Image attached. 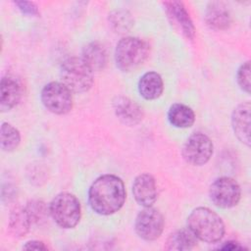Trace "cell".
<instances>
[{
  "label": "cell",
  "instance_id": "8fae6325",
  "mask_svg": "<svg viewBox=\"0 0 251 251\" xmlns=\"http://www.w3.org/2000/svg\"><path fill=\"white\" fill-rule=\"evenodd\" d=\"M132 194L135 201L143 207H151L157 200V185L150 174L137 176L132 183Z\"/></svg>",
  "mask_w": 251,
  "mask_h": 251
},
{
  "label": "cell",
  "instance_id": "e0dca14e",
  "mask_svg": "<svg viewBox=\"0 0 251 251\" xmlns=\"http://www.w3.org/2000/svg\"><path fill=\"white\" fill-rule=\"evenodd\" d=\"M81 58L92 70V72L103 70L107 64L106 49L100 42L97 41L90 42L84 46Z\"/></svg>",
  "mask_w": 251,
  "mask_h": 251
},
{
  "label": "cell",
  "instance_id": "30bf717a",
  "mask_svg": "<svg viewBox=\"0 0 251 251\" xmlns=\"http://www.w3.org/2000/svg\"><path fill=\"white\" fill-rule=\"evenodd\" d=\"M163 5L172 25L185 38L192 40L195 36V26L183 3L180 1H166L163 2Z\"/></svg>",
  "mask_w": 251,
  "mask_h": 251
},
{
  "label": "cell",
  "instance_id": "5bb4252c",
  "mask_svg": "<svg viewBox=\"0 0 251 251\" xmlns=\"http://www.w3.org/2000/svg\"><path fill=\"white\" fill-rule=\"evenodd\" d=\"M1 111H9L18 105L22 98V85L20 81L12 75L3 76L1 79Z\"/></svg>",
  "mask_w": 251,
  "mask_h": 251
},
{
  "label": "cell",
  "instance_id": "d6986e66",
  "mask_svg": "<svg viewBox=\"0 0 251 251\" xmlns=\"http://www.w3.org/2000/svg\"><path fill=\"white\" fill-rule=\"evenodd\" d=\"M197 244V238L189 228H181L171 233L166 240V250L185 251L192 249Z\"/></svg>",
  "mask_w": 251,
  "mask_h": 251
},
{
  "label": "cell",
  "instance_id": "2e32d148",
  "mask_svg": "<svg viewBox=\"0 0 251 251\" xmlns=\"http://www.w3.org/2000/svg\"><path fill=\"white\" fill-rule=\"evenodd\" d=\"M164 90L162 76L156 72L145 73L138 81V91L146 100L159 98Z\"/></svg>",
  "mask_w": 251,
  "mask_h": 251
},
{
  "label": "cell",
  "instance_id": "3957f363",
  "mask_svg": "<svg viewBox=\"0 0 251 251\" xmlns=\"http://www.w3.org/2000/svg\"><path fill=\"white\" fill-rule=\"evenodd\" d=\"M148 54L147 42L137 37H124L116 46V65L122 72H131L144 63Z\"/></svg>",
  "mask_w": 251,
  "mask_h": 251
},
{
  "label": "cell",
  "instance_id": "277c9868",
  "mask_svg": "<svg viewBox=\"0 0 251 251\" xmlns=\"http://www.w3.org/2000/svg\"><path fill=\"white\" fill-rule=\"evenodd\" d=\"M61 78L72 92L83 93L93 85V72L78 57H70L61 65Z\"/></svg>",
  "mask_w": 251,
  "mask_h": 251
},
{
  "label": "cell",
  "instance_id": "ba28073f",
  "mask_svg": "<svg viewBox=\"0 0 251 251\" xmlns=\"http://www.w3.org/2000/svg\"><path fill=\"white\" fill-rule=\"evenodd\" d=\"M213 142L204 133L191 134L183 144L181 155L192 166L205 165L213 155Z\"/></svg>",
  "mask_w": 251,
  "mask_h": 251
},
{
  "label": "cell",
  "instance_id": "484cf974",
  "mask_svg": "<svg viewBox=\"0 0 251 251\" xmlns=\"http://www.w3.org/2000/svg\"><path fill=\"white\" fill-rule=\"evenodd\" d=\"M23 248L25 250H47L48 249L47 246L42 241H38V240L27 241Z\"/></svg>",
  "mask_w": 251,
  "mask_h": 251
},
{
  "label": "cell",
  "instance_id": "ffe728a7",
  "mask_svg": "<svg viewBox=\"0 0 251 251\" xmlns=\"http://www.w3.org/2000/svg\"><path fill=\"white\" fill-rule=\"evenodd\" d=\"M32 225L25 207H16L9 217V229L15 237L25 236Z\"/></svg>",
  "mask_w": 251,
  "mask_h": 251
},
{
  "label": "cell",
  "instance_id": "5b68a950",
  "mask_svg": "<svg viewBox=\"0 0 251 251\" xmlns=\"http://www.w3.org/2000/svg\"><path fill=\"white\" fill-rule=\"evenodd\" d=\"M49 214L60 227L73 228L80 220V203L74 194L61 192L52 199Z\"/></svg>",
  "mask_w": 251,
  "mask_h": 251
},
{
  "label": "cell",
  "instance_id": "9a60e30c",
  "mask_svg": "<svg viewBox=\"0 0 251 251\" xmlns=\"http://www.w3.org/2000/svg\"><path fill=\"white\" fill-rule=\"evenodd\" d=\"M205 21L210 28L215 30H225L231 25V15L223 2L214 1L207 6Z\"/></svg>",
  "mask_w": 251,
  "mask_h": 251
},
{
  "label": "cell",
  "instance_id": "7c38bea8",
  "mask_svg": "<svg viewBox=\"0 0 251 251\" xmlns=\"http://www.w3.org/2000/svg\"><path fill=\"white\" fill-rule=\"evenodd\" d=\"M114 111L118 119L126 126H135L143 119L142 108L131 99L119 96L114 100Z\"/></svg>",
  "mask_w": 251,
  "mask_h": 251
},
{
  "label": "cell",
  "instance_id": "7402d4cb",
  "mask_svg": "<svg viewBox=\"0 0 251 251\" xmlns=\"http://www.w3.org/2000/svg\"><path fill=\"white\" fill-rule=\"evenodd\" d=\"M109 16L110 25L117 32H126L133 24L132 18L127 11H114Z\"/></svg>",
  "mask_w": 251,
  "mask_h": 251
},
{
  "label": "cell",
  "instance_id": "4fadbf2b",
  "mask_svg": "<svg viewBox=\"0 0 251 251\" xmlns=\"http://www.w3.org/2000/svg\"><path fill=\"white\" fill-rule=\"evenodd\" d=\"M231 126L235 136L245 145H250V103L239 104L232 112Z\"/></svg>",
  "mask_w": 251,
  "mask_h": 251
},
{
  "label": "cell",
  "instance_id": "ac0fdd59",
  "mask_svg": "<svg viewBox=\"0 0 251 251\" xmlns=\"http://www.w3.org/2000/svg\"><path fill=\"white\" fill-rule=\"evenodd\" d=\"M168 120L176 127L186 128L194 124L195 114L190 107L181 103H175L168 111Z\"/></svg>",
  "mask_w": 251,
  "mask_h": 251
},
{
  "label": "cell",
  "instance_id": "8992f818",
  "mask_svg": "<svg viewBox=\"0 0 251 251\" xmlns=\"http://www.w3.org/2000/svg\"><path fill=\"white\" fill-rule=\"evenodd\" d=\"M40 97L43 106L53 114L65 115L73 108L72 91L62 82L47 83L42 88Z\"/></svg>",
  "mask_w": 251,
  "mask_h": 251
},
{
  "label": "cell",
  "instance_id": "4316f807",
  "mask_svg": "<svg viewBox=\"0 0 251 251\" xmlns=\"http://www.w3.org/2000/svg\"><path fill=\"white\" fill-rule=\"evenodd\" d=\"M221 250H241V249H244L243 246L239 245V243L237 242H234V241H226L225 242L221 247H220Z\"/></svg>",
  "mask_w": 251,
  "mask_h": 251
},
{
  "label": "cell",
  "instance_id": "44dd1931",
  "mask_svg": "<svg viewBox=\"0 0 251 251\" xmlns=\"http://www.w3.org/2000/svg\"><path fill=\"white\" fill-rule=\"evenodd\" d=\"M21 142L20 131L8 123L1 126V149L6 152L14 151Z\"/></svg>",
  "mask_w": 251,
  "mask_h": 251
},
{
  "label": "cell",
  "instance_id": "7a4b0ae2",
  "mask_svg": "<svg viewBox=\"0 0 251 251\" xmlns=\"http://www.w3.org/2000/svg\"><path fill=\"white\" fill-rule=\"evenodd\" d=\"M187 226L197 239L207 243L220 241L226 231L222 218L206 207L194 209L187 218Z\"/></svg>",
  "mask_w": 251,
  "mask_h": 251
},
{
  "label": "cell",
  "instance_id": "603a6c76",
  "mask_svg": "<svg viewBox=\"0 0 251 251\" xmlns=\"http://www.w3.org/2000/svg\"><path fill=\"white\" fill-rule=\"evenodd\" d=\"M32 224H39L44 221L49 213V208L41 200H31L25 206Z\"/></svg>",
  "mask_w": 251,
  "mask_h": 251
},
{
  "label": "cell",
  "instance_id": "52a82bcc",
  "mask_svg": "<svg viewBox=\"0 0 251 251\" xmlns=\"http://www.w3.org/2000/svg\"><path fill=\"white\" fill-rule=\"evenodd\" d=\"M209 196L217 207L228 209L238 204L241 197V189L238 182L232 177L222 176L211 184Z\"/></svg>",
  "mask_w": 251,
  "mask_h": 251
},
{
  "label": "cell",
  "instance_id": "cb8c5ba5",
  "mask_svg": "<svg viewBox=\"0 0 251 251\" xmlns=\"http://www.w3.org/2000/svg\"><path fill=\"white\" fill-rule=\"evenodd\" d=\"M236 79L240 88L245 92L249 93L250 92V63L248 61L243 63L238 69Z\"/></svg>",
  "mask_w": 251,
  "mask_h": 251
},
{
  "label": "cell",
  "instance_id": "d4e9b609",
  "mask_svg": "<svg viewBox=\"0 0 251 251\" xmlns=\"http://www.w3.org/2000/svg\"><path fill=\"white\" fill-rule=\"evenodd\" d=\"M18 9L25 15L27 16H37L39 14L37 6L33 2L29 1H16L14 2Z\"/></svg>",
  "mask_w": 251,
  "mask_h": 251
},
{
  "label": "cell",
  "instance_id": "6da1fadb",
  "mask_svg": "<svg viewBox=\"0 0 251 251\" xmlns=\"http://www.w3.org/2000/svg\"><path fill=\"white\" fill-rule=\"evenodd\" d=\"M125 201V184L115 175H103L97 177L89 187V205L99 215L109 216L115 214L123 207Z\"/></svg>",
  "mask_w": 251,
  "mask_h": 251
},
{
  "label": "cell",
  "instance_id": "9c48e42d",
  "mask_svg": "<svg viewBox=\"0 0 251 251\" xmlns=\"http://www.w3.org/2000/svg\"><path fill=\"white\" fill-rule=\"evenodd\" d=\"M134 228L137 235L146 240L153 241L159 238L164 229V218L155 208L144 207L135 219Z\"/></svg>",
  "mask_w": 251,
  "mask_h": 251
}]
</instances>
